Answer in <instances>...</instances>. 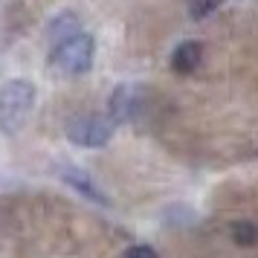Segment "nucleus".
<instances>
[{
  "instance_id": "1",
  "label": "nucleus",
  "mask_w": 258,
  "mask_h": 258,
  "mask_svg": "<svg viewBox=\"0 0 258 258\" xmlns=\"http://www.w3.org/2000/svg\"><path fill=\"white\" fill-rule=\"evenodd\" d=\"M35 84L29 79H12L0 87V134L15 137L35 110Z\"/></svg>"
},
{
  "instance_id": "2",
  "label": "nucleus",
  "mask_w": 258,
  "mask_h": 258,
  "mask_svg": "<svg viewBox=\"0 0 258 258\" xmlns=\"http://www.w3.org/2000/svg\"><path fill=\"white\" fill-rule=\"evenodd\" d=\"M93 58H96V41L84 32L67 38L64 44L52 49V67L64 76H84L93 67Z\"/></svg>"
},
{
  "instance_id": "3",
  "label": "nucleus",
  "mask_w": 258,
  "mask_h": 258,
  "mask_svg": "<svg viewBox=\"0 0 258 258\" xmlns=\"http://www.w3.org/2000/svg\"><path fill=\"white\" fill-rule=\"evenodd\" d=\"M67 137L82 148H105L113 137V122L102 113H82L67 122Z\"/></svg>"
},
{
  "instance_id": "4",
  "label": "nucleus",
  "mask_w": 258,
  "mask_h": 258,
  "mask_svg": "<svg viewBox=\"0 0 258 258\" xmlns=\"http://www.w3.org/2000/svg\"><path fill=\"white\" fill-rule=\"evenodd\" d=\"M137 107H140V87L137 84H119L110 93L107 119L110 122H131L137 116Z\"/></svg>"
},
{
  "instance_id": "5",
  "label": "nucleus",
  "mask_w": 258,
  "mask_h": 258,
  "mask_svg": "<svg viewBox=\"0 0 258 258\" xmlns=\"http://www.w3.org/2000/svg\"><path fill=\"white\" fill-rule=\"evenodd\" d=\"M61 180H64L70 188H76L82 198L93 200V203H99V206H110V198H107L105 191L99 188V183H96L93 177L87 174V171H82V168H76V165H70V168H61Z\"/></svg>"
},
{
  "instance_id": "6",
  "label": "nucleus",
  "mask_w": 258,
  "mask_h": 258,
  "mask_svg": "<svg viewBox=\"0 0 258 258\" xmlns=\"http://www.w3.org/2000/svg\"><path fill=\"white\" fill-rule=\"evenodd\" d=\"M79 32H82V18H79V12L64 9V12H58L52 21H49V26H47V41L52 44V49H55L58 44H64L67 38L79 35Z\"/></svg>"
},
{
  "instance_id": "7",
  "label": "nucleus",
  "mask_w": 258,
  "mask_h": 258,
  "mask_svg": "<svg viewBox=\"0 0 258 258\" xmlns=\"http://www.w3.org/2000/svg\"><path fill=\"white\" fill-rule=\"evenodd\" d=\"M200 58H203V47L198 41H183L171 52V70L180 73V76H188V73H195L200 67Z\"/></svg>"
},
{
  "instance_id": "8",
  "label": "nucleus",
  "mask_w": 258,
  "mask_h": 258,
  "mask_svg": "<svg viewBox=\"0 0 258 258\" xmlns=\"http://www.w3.org/2000/svg\"><path fill=\"white\" fill-rule=\"evenodd\" d=\"M232 238H235V244H241V246H255L258 244V226L252 221H235Z\"/></svg>"
},
{
  "instance_id": "9",
  "label": "nucleus",
  "mask_w": 258,
  "mask_h": 258,
  "mask_svg": "<svg viewBox=\"0 0 258 258\" xmlns=\"http://www.w3.org/2000/svg\"><path fill=\"white\" fill-rule=\"evenodd\" d=\"M215 9H218V0H195V3H191V18H206V15L209 12H215Z\"/></svg>"
},
{
  "instance_id": "10",
  "label": "nucleus",
  "mask_w": 258,
  "mask_h": 258,
  "mask_svg": "<svg viewBox=\"0 0 258 258\" xmlns=\"http://www.w3.org/2000/svg\"><path fill=\"white\" fill-rule=\"evenodd\" d=\"M122 258H157V252H154V246H148V244H137V246H131V249H125Z\"/></svg>"
}]
</instances>
